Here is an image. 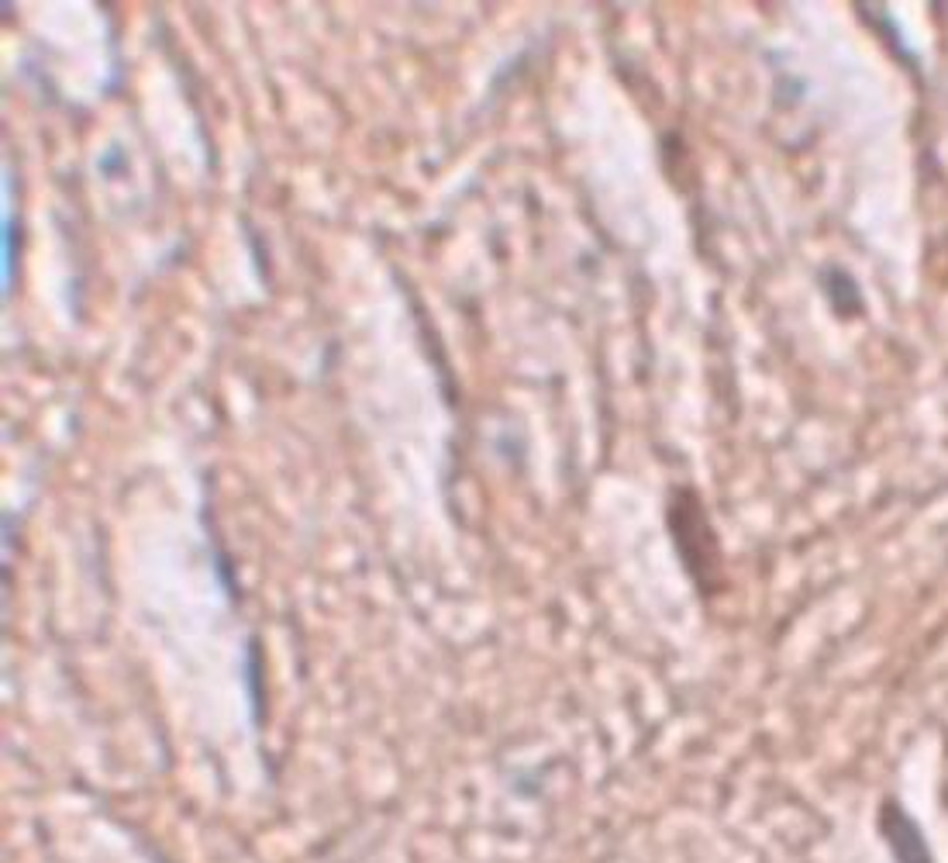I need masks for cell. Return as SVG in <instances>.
<instances>
[{
  "label": "cell",
  "mask_w": 948,
  "mask_h": 863,
  "mask_svg": "<svg viewBox=\"0 0 948 863\" xmlns=\"http://www.w3.org/2000/svg\"><path fill=\"white\" fill-rule=\"evenodd\" d=\"M879 832H884L897 863H935L928 843H924V832L897 802H887L879 812Z\"/></svg>",
  "instance_id": "6da1fadb"
}]
</instances>
